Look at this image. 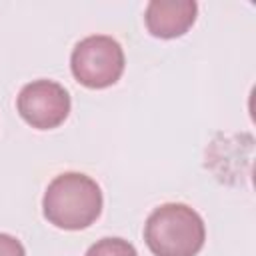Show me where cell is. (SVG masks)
<instances>
[{"label":"cell","mask_w":256,"mask_h":256,"mask_svg":"<svg viewBox=\"0 0 256 256\" xmlns=\"http://www.w3.org/2000/svg\"><path fill=\"white\" fill-rule=\"evenodd\" d=\"M44 218L62 230L88 228L102 212V190L86 174H58L42 198Z\"/></svg>","instance_id":"1"},{"label":"cell","mask_w":256,"mask_h":256,"mask_svg":"<svg viewBox=\"0 0 256 256\" xmlns=\"http://www.w3.org/2000/svg\"><path fill=\"white\" fill-rule=\"evenodd\" d=\"M74 78L88 88H106L120 80L124 72V50L106 34L82 38L70 56Z\"/></svg>","instance_id":"3"},{"label":"cell","mask_w":256,"mask_h":256,"mask_svg":"<svg viewBox=\"0 0 256 256\" xmlns=\"http://www.w3.org/2000/svg\"><path fill=\"white\" fill-rule=\"evenodd\" d=\"M0 256H26V250L18 238L0 232Z\"/></svg>","instance_id":"7"},{"label":"cell","mask_w":256,"mask_h":256,"mask_svg":"<svg viewBox=\"0 0 256 256\" xmlns=\"http://www.w3.org/2000/svg\"><path fill=\"white\" fill-rule=\"evenodd\" d=\"M196 12L194 0H152L146 6L144 22L156 38H178L194 24Z\"/></svg>","instance_id":"5"},{"label":"cell","mask_w":256,"mask_h":256,"mask_svg":"<svg viewBox=\"0 0 256 256\" xmlns=\"http://www.w3.org/2000/svg\"><path fill=\"white\" fill-rule=\"evenodd\" d=\"M86 256H138V252L124 238H102L88 248Z\"/></svg>","instance_id":"6"},{"label":"cell","mask_w":256,"mask_h":256,"mask_svg":"<svg viewBox=\"0 0 256 256\" xmlns=\"http://www.w3.org/2000/svg\"><path fill=\"white\" fill-rule=\"evenodd\" d=\"M16 108L32 128L50 130L60 126L68 118L70 96L62 84L42 78L28 82L20 90Z\"/></svg>","instance_id":"4"},{"label":"cell","mask_w":256,"mask_h":256,"mask_svg":"<svg viewBox=\"0 0 256 256\" xmlns=\"http://www.w3.org/2000/svg\"><path fill=\"white\" fill-rule=\"evenodd\" d=\"M144 240L154 256H196L206 240L204 220L188 204L168 202L148 216Z\"/></svg>","instance_id":"2"}]
</instances>
